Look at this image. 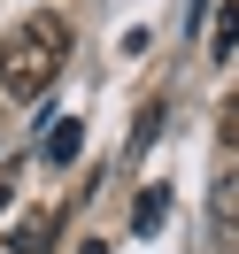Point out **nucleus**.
<instances>
[{"mask_svg": "<svg viewBox=\"0 0 239 254\" xmlns=\"http://www.w3.org/2000/svg\"><path fill=\"white\" fill-rule=\"evenodd\" d=\"M78 146H85V124H70V116H54L47 124V139H39V154L62 170V162H78Z\"/></svg>", "mask_w": 239, "mask_h": 254, "instance_id": "3", "label": "nucleus"}, {"mask_svg": "<svg viewBox=\"0 0 239 254\" xmlns=\"http://www.w3.org/2000/svg\"><path fill=\"white\" fill-rule=\"evenodd\" d=\"M208 216H216V239H232V247H239V162H232V170H216V185H208Z\"/></svg>", "mask_w": 239, "mask_h": 254, "instance_id": "2", "label": "nucleus"}, {"mask_svg": "<svg viewBox=\"0 0 239 254\" xmlns=\"http://www.w3.org/2000/svg\"><path fill=\"white\" fill-rule=\"evenodd\" d=\"M54 231H62L54 216H31V223H16V254H54Z\"/></svg>", "mask_w": 239, "mask_h": 254, "instance_id": "5", "label": "nucleus"}, {"mask_svg": "<svg viewBox=\"0 0 239 254\" xmlns=\"http://www.w3.org/2000/svg\"><path fill=\"white\" fill-rule=\"evenodd\" d=\"M208 47H216V54H232V47H239V8H224V16H216V31H208Z\"/></svg>", "mask_w": 239, "mask_h": 254, "instance_id": "7", "label": "nucleus"}, {"mask_svg": "<svg viewBox=\"0 0 239 254\" xmlns=\"http://www.w3.org/2000/svg\"><path fill=\"white\" fill-rule=\"evenodd\" d=\"M70 62V31L54 16H23L0 39V100H39Z\"/></svg>", "mask_w": 239, "mask_h": 254, "instance_id": "1", "label": "nucleus"}, {"mask_svg": "<svg viewBox=\"0 0 239 254\" xmlns=\"http://www.w3.org/2000/svg\"><path fill=\"white\" fill-rule=\"evenodd\" d=\"M216 139H224V146H239V93L216 108Z\"/></svg>", "mask_w": 239, "mask_h": 254, "instance_id": "8", "label": "nucleus"}, {"mask_svg": "<svg viewBox=\"0 0 239 254\" xmlns=\"http://www.w3.org/2000/svg\"><path fill=\"white\" fill-rule=\"evenodd\" d=\"M162 216H170V185H147L131 208V231H162Z\"/></svg>", "mask_w": 239, "mask_h": 254, "instance_id": "4", "label": "nucleus"}, {"mask_svg": "<svg viewBox=\"0 0 239 254\" xmlns=\"http://www.w3.org/2000/svg\"><path fill=\"white\" fill-rule=\"evenodd\" d=\"M78 254H108V247H100V239H85V247H78Z\"/></svg>", "mask_w": 239, "mask_h": 254, "instance_id": "9", "label": "nucleus"}, {"mask_svg": "<svg viewBox=\"0 0 239 254\" xmlns=\"http://www.w3.org/2000/svg\"><path fill=\"white\" fill-rule=\"evenodd\" d=\"M155 131H162V100H147V108H139V131H131V154L155 146Z\"/></svg>", "mask_w": 239, "mask_h": 254, "instance_id": "6", "label": "nucleus"}]
</instances>
